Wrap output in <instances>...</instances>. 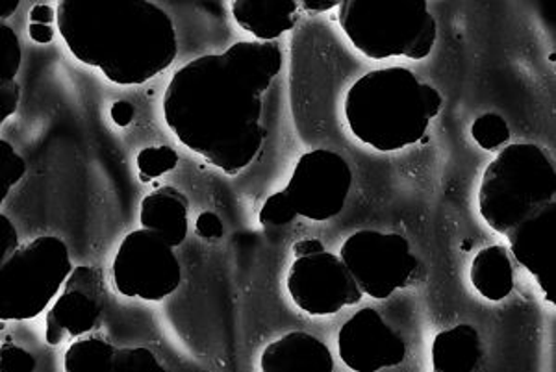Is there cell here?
<instances>
[{"label":"cell","mask_w":556,"mask_h":372,"mask_svg":"<svg viewBox=\"0 0 556 372\" xmlns=\"http://www.w3.org/2000/svg\"><path fill=\"white\" fill-rule=\"evenodd\" d=\"M340 26L356 51L369 60L430 56L438 38V23L424 0H343Z\"/></svg>","instance_id":"5"},{"label":"cell","mask_w":556,"mask_h":372,"mask_svg":"<svg viewBox=\"0 0 556 372\" xmlns=\"http://www.w3.org/2000/svg\"><path fill=\"white\" fill-rule=\"evenodd\" d=\"M430 354L434 372H473L482 360L481 337L471 324H456L434 337Z\"/></svg>","instance_id":"17"},{"label":"cell","mask_w":556,"mask_h":372,"mask_svg":"<svg viewBox=\"0 0 556 372\" xmlns=\"http://www.w3.org/2000/svg\"><path fill=\"white\" fill-rule=\"evenodd\" d=\"M338 352L354 372H377L403 363L406 345L374 308L354 313L338 334Z\"/></svg>","instance_id":"11"},{"label":"cell","mask_w":556,"mask_h":372,"mask_svg":"<svg viewBox=\"0 0 556 372\" xmlns=\"http://www.w3.org/2000/svg\"><path fill=\"white\" fill-rule=\"evenodd\" d=\"M197 234L201 235L203 240H222L225 234L223 222L214 211H204V214L197 217L195 222Z\"/></svg>","instance_id":"29"},{"label":"cell","mask_w":556,"mask_h":372,"mask_svg":"<svg viewBox=\"0 0 556 372\" xmlns=\"http://www.w3.org/2000/svg\"><path fill=\"white\" fill-rule=\"evenodd\" d=\"M282 65V49L266 41H241L223 54L195 57L165 89V125L215 169L240 175L266 143L262 97Z\"/></svg>","instance_id":"1"},{"label":"cell","mask_w":556,"mask_h":372,"mask_svg":"<svg viewBox=\"0 0 556 372\" xmlns=\"http://www.w3.org/2000/svg\"><path fill=\"white\" fill-rule=\"evenodd\" d=\"M115 350L102 337L76 339L65 350V372H112Z\"/></svg>","instance_id":"19"},{"label":"cell","mask_w":556,"mask_h":372,"mask_svg":"<svg viewBox=\"0 0 556 372\" xmlns=\"http://www.w3.org/2000/svg\"><path fill=\"white\" fill-rule=\"evenodd\" d=\"M36 358L25 348L13 343H4L0 350V371L2 372H33L36 371Z\"/></svg>","instance_id":"26"},{"label":"cell","mask_w":556,"mask_h":372,"mask_svg":"<svg viewBox=\"0 0 556 372\" xmlns=\"http://www.w3.org/2000/svg\"><path fill=\"white\" fill-rule=\"evenodd\" d=\"M506 241L519 266L536 280L545 298L555 304L551 285L556 274V201L514 228Z\"/></svg>","instance_id":"13"},{"label":"cell","mask_w":556,"mask_h":372,"mask_svg":"<svg viewBox=\"0 0 556 372\" xmlns=\"http://www.w3.org/2000/svg\"><path fill=\"white\" fill-rule=\"evenodd\" d=\"M555 201V164L549 152L534 143H514L501 149L482 175L479 214L503 238Z\"/></svg>","instance_id":"4"},{"label":"cell","mask_w":556,"mask_h":372,"mask_svg":"<svg viewBox=\"0 0 556 372\" xmlns=\"http://www.w3.org/2000/svg\"><path fill=\"white\" fill-rule=\"evenodd\" d=\"M295 217H298V211L293 208L290 196L286 195L285 191H278V193L267 196L266 203L260 209V222L267 227H285V225H290Z\"/></svg>","instance_id":"24"},{"label":"cell","mask_w":556,"mask_h":372,"mask_svg":"<svg viewBox=\"0 0 556 372\" xmlns=\"http://www.w3.org/2000/svg\"><path fill=\"white\" fill-rule=\"evenodd\" d=\"M114 284L121 295L160 303L182 282L180 261L162 235L141 228L123 240L115 254Z\"/></svg>","instance_id":"8"},{"label":"cell","mask_w":556,"mask_h":372,"mask_svg":"<svg viewBox=\"0 0 556 372\" xmlns=\"http://www.w3.org/2000/svg\"><path fill=\"white\" fill-rule=\"evenodd\" d=\"M188 206L190 201L173 185H162L141 201V227L162 235L169 245H182L188 235Z\"/></svg>","instance_id":"16"},{"label":"cell","mask_w":556,"mask_h":372,"mask_svg":"<svg viewBox=\"0 0 556 372\" xmlns=\"http://www.w3.org/2000/svg\"><path fill=\"white\" fill-rule=\"evenodd\" d=\"M28 34H30V39H34L36 43L47 44L51 43L52 39H54V26L51 25H36V23H30L28 26Z\"/></svg>","instance_id":"33"},{"label":"cell","mask_w":556,"mask_h":372,"mask_svg":"<svg viewBox=\"0 0 556 372\" xmlns=\"http://www.w3.org/2000/svg\"><path fill=\"white\" fill-rule=\"evenodd\" d=\"M112 372H165L149 348H117Z\"/></svg>","instance_id":"22"},{"label":"cell","mask_w":556,"mask_h":372,"mask_svg":"<svg viewBox=\"0 0 556 372\" xmlns=\"http://www.w3.org/2000/svg\"><path fill=\"white\" fill-rule=\"evenodd\" d=\"M26 175V162L21 158L7 139H0V177H2V190H0V203L7 201L8 193L21 178Z\"/></svg>","instance_id":"23"},{"label":"cell","mask_w":556,"mask_h":372,"mask_svg":"<svg viewBox=\"0 0 556 372\" xmlns=\"http://www.w3.org/2000/svg\"><path fill=\"white\" fill-rule=\"evenodd\" d=\"M106 303L101 272L93 267H75L65 282V291L47 313L45 341L51 347L75 339L96 329Z\"/></svg>","instance_id":"12"},{"label":"cell","mask_w":556,"mask_h":372,"mask_svg":"<svg viewBox=\"0 0 556 372\" xmlns=\"http://www.w3.org/2000/svg\"><path fill=\"white\" fill-rule=\"evenodd\" d=\"M260 369L264 372H332L334 358L329 347L306 332H291L269 343Z\"/></svg>","instance_id":"14"},{"label":"cell","mask_w":556,"mask_h":372,"mask_svg":"<svg viewBox=\"0 0 556 372\" xmlns=\"http://www.w3.org/2000/svg\"><path fill=\"white\" fill-rule=\"evenodd\" d=\"M54 21H56V10L51 7H47V4H36V7L30 10V23H36V25H54Z\"/></svg>","instance_id":"31"},{"label":"cell","mask_w":556,"mask_h":372,"mask_svg":"<svg viewBox=\"0 0 556 372\" xmlns=\"http://www.w3.org/2000/svg\"><path fill=\"white\" fill-rule=\"evenodd\" d=\"M232 15L245 33L260 41L273 43L298 25L301 2L298 0H235Z\"/></svg>","instance_id":"15"},{"label":"cell","mask_w":556,"mask_h":372,"mask_svg":"<svg viewBox=\"0 0 556 372\" xmlns=\"http://www.w3.org/2000/svg\"><path fill=\"white\" fill-rule=\"evenodd\" d=\"M342 2H338V0H303L301 2V7L306 10V12L311 13H325L332 10V8H340Z\"/></svg>","instance_id":"34"},{"label":"cell","mask_w":556,"mask_h":372,"mask_svg":"<svg viewBox=\"0 0 556 372\" xmlns=\"http://www.w3.org/2000/svg\"><path fill=\"white\" fill-rule=\"evenodd\" d=\"M286 285L295 306L314 317L334 316L364 295L343 259L329 251L293 259Z\"/></svg>","instance_id":"10"},{"label":"cell","mask_w":556,"mask_h":372,"mask_svg":"<svg viewBox=\"0 0 556 372\" xmlns=\"http://www.w3.org/2000/svg\"><path fill=\"white\" fill-rule=\"evenodd\" d=\"M327 251L319 240H301L293 245V258H304V256H312V254L323 253Z\"/></svg>","instance_id":"32"},{"label":"cell","mask_w":556,"mask_h":372,"mask_svg":"<svg viewBox=\"0 0 556 372\" xmlns=\"http://www.w3.org/2000/svg\"><path fill=\"white\" fill-rule=\"evenodd\" d=\"M442 106V93L416 73L386 67L361 76L343 110L354 138L375 151L397 152L425 138Z\"/></svg>","instance_id":"3"},{"label":"cell","mask_w":556,"mask_h":372,"mask_svg":"<svg viewBox=\"0 0 556 372\" xmlns=\"http://www.w3.org/2000/svg\"><path fill=\"white\" fill-rule=\"evenodd\" d=\"M178 152L172 146H146L139 151L136 164H138L139 178L143 182L164 177L165 172L175 169L178 165Z\"/></svg>","instance_id":"21"},{"label":"cell","mask_w":556,"mask_h":372,"mask_svg":"<svg viewBox=\"0 0 556 372\" xmlns=\"http://www.w3.org/2000/svg\"><path fill=\"white\" fill-rule=\"evenodd\" d=\"M58 33L71 54L117 86H139L177 60L175 23L149 0H62Z\"/></svg>","instance_id":"2"},{"label":"cell","mask_w":556,"mask_h":372,"mask_svg":"<svg viewBox=\"0 0 556 372\" xmlns=\"http://www.w3.org/2000/svg\"><path fill=\"white\" fill-rule=\"evenodd\" d=\"M17 7H20V2L15 0L13 4H8L7 8H4V12L0 13V20L4 21L7 17H10L15 10H17Z\"/></svg>","instance_id":"35"},{"label":"cell","mask_w":556,"mask_h":372,"mask_svg":"<svg viewBox=\"0 0 556 372\" xmlns=\"http://www.w3.org/2000/svg\"><path fill=\"white\" fill-rule=\"evenodd\" d=\"M73 271L67 245L56 235L21 245L0 266V319L30 321L41 316Z\"/></svg>","instance_id":"6"},{"label":"cell","mask_w":556,"mask_h":372,"mask_svg":"<svg viewBox=\"0 0 556 372\" xmlns=\"http://www.w3.org/2000/svg\"><path fill=\"white\" fill-rule=\"evenodd\" d=\"M471 138L484 151H501L510 141V128H508L505 117H501V115H481L471 125Z\"/></svg>","instance_id":"20"},{"label":"cell","mask_w":556,"mask_h":372,"mask_svg":"<svg viewBox=\"0 0 556 372\" xmlns=\"http://www.w3.org/2000/svg\"><path fill=\"white\" fill-rule=\"evenodd\" d=\"M20 101V84L15 80H0V123H4L17 112Z\"/></svg>","instance_id":"28"},{"label":"cell","mask_w":556,"mask_h":372,"mask_svg":"<svg viewBox=\"0 0 556 372\" xmlns=\"http://www.w3.org/2000/svg\"><path fill=\"white\" fill-rule=\"evenodd\" d=\"M20 235L7 215L0 214V266H4L20 251Z\"/></svg>","instance_id":"27"},{"label":"cell","mask_w":556,"mask_h":372,"mask_svg":"<svg viewBox=\"0 0 556 372\" xmlns=\"http://www.w3.org/2000/svg\"><path fill=\"white\" fill-rule=\"evenodd\" d=\"M471 284L481 297L492 303L505 300L514 291V266L505 246L482 248L471 261Z\"/></svg>","instance_id":"18"},{"label":"cell","mask_w":556,"mask_h":372,"mask_svg":"<svg viewBox=\"0 0 556 372\" xmlns=\"http://www.w3.org/2000/svg\"><path fill=\"white\" fill-rule=\"evenodd\" d=\"M351 188L353 170L348 162L338 152L316 149L299 158L285 193L301 217L329 221L342 214Z\"/></svg>","instance_id":"9"},{"label":"cell","mask_w":556,"mask_h":372,"mask_svg":"<svg viewBox=\"0 0 556 372\" xmlns=\"http://www.w3.org/2000/svg\"><path fill=\"white\" fill-rule=\"evenodd\" d=\"M340 258L362 293L375 300L392 297L395 291L410 284L419 267L406 238L377 230H361L348 238Z\"/></svg>","instance_id":"7"},{"label":"cell","mask_w":556,"mask_h":372,"mask_svg":"<svg viewBox=\"0 0 556 372\" xmlns=\"http://www.w3.org/2000/svg\"><path fill=\"white\" fill-rule=\"evenodd\" d=\"M0 41H2V78L0 80H15V76L20 73L21 60H23L20 39L10 26L2 23Z\"/></svg>","instance_id":"25"},{"label":"cell","mask_w":556,"mask_h":372,"mask_svg":"<svg viewBox=\"0 0 556 372\" xmlns=\"http://www.w3.org/2000/svg\"><path fill=\"white\" fill-rule=\"evenodd\" d=\"M110 115H112V120H114L117 127L125 128L132 123L134 115H136V107H134V104H130V102L117 101L114 106H112V110H110Z\"/></svg>","instance_id":"30"}]
</instances>
